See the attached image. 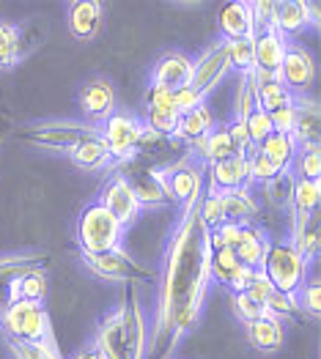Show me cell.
<instances>
[{
	"instance_id": "1",
	"label": "cell",
	"mask_w": 321,
	"mask_h": 359,
	"mask_svg": "<svg viewBox=\"0 0 321 359\" xmlns=\"http://www.w3.org/2000/svg\"><path fill=\"white\" fill-rule=\"evenodd\" d=\"M209 233L211 231L198 217V203L184 206L162 261L157 313L146 346V359H168L201 318L206 294L211 285Z\"/></svg>"
},
{
	"instance_id": "2",
	"label": "cell",
	"mask_w": 321,
	"mask_h": 359,
	"mask_svg": "<svg viewBox=\"0 0 321 359\" xmlns=\"http://www.w3.org/2000/svg\"><path fill=\"white\" fill-rule=\"evenodd\" d=\"M121 239H124V225L102 203H91L80 211L77 244L83 255H102V252L121 250Z\"/></svg>"
},
{
	"instance_id": "3",
	"label": "cell",
	"mask_w": 321,
	"mask_h": 359,
	"mask_svg": "<svg viewBox=\"0 0 321 359\" xmlns=\"http://www.w3.org/2000/svg\"><path fill=\"white\" fill-rule=\"evenodd\" d=\"M261 269L269 277L275 291L291 294V297L299 294V288L305 285V277H308V264L291 247V241H275L266 252Z\"/></svg>"
},
{
	"instance_id": "4",
	"label": "cell",
	"mask_w": 321,
	"mask_h": 359,
	"mask_svg": "<svg viewBox=\"0 0 321 359\" xmlns=\"http://www.w3.org/2000/svg\"><path fill=\"white\" fill-rule=\"evenodd\" d=\"M0 330L8 340H53L50 318L41 302H11L0 316Z\"/></svg>"
},
{
	"instance_id": "5",
	"label": "cell",
	"mask_w": 321,
	"mask_h": 359,
	"mask_svg": "<svg viewBox=\"0 0 321 359\" xmlns=\"http://www.w3.org/2000/svg\"><path fill=\"white\" fill-rule=\"evenodd\" d=\"M146 126L129 113H113L99 126V140L110 154V162H126L132 154H138Z\"/></svg>"
},
{
	"instance_id": "6",
	"label": "cell",
	"mask_w": 321,
	"mask_h": 359,
	"mask_svg": "<svg viewBox=\"0 0 321 359\" xmlns=\"http://www.w3.org/2000/svg\"><path fill=\"white\" fill-rule=\"evenodd\" d=\"M99 126L83 123V121H47V123H36L22 132V137L30 140L33 146L53 151H69L74 149L80 140H86L91 135H96Z\"/></svg>"
},
{
	"instance_id": "7",
	"label": "cell",
	"mask_w": 321,
	"mask_h": 359,
	"mask_svg": "<svg viewBox=\"0 0 321 359\" xmlns=\"http://www.w3.org/2000/svg\"><path fill=\"white\" fill-rule=\"evenodd\" d=\"M162 189L168 195V201L184 206H192L201 201L204 195V165L198 162H178L168 170H159Z\"/></svg>"
},
{
	"instance_id": "8",
	"label": "cell",
	"mask_w": 321,
	"mask_h": 359,
	"mask_svg": "<svg viewBox=\"0 0 321 359\" xmlns=\"http://www.w3.org/2000/svg\"><path fill=\"white\" fill-rule=\"evenodd\" d=\"M86 266L96 277L113 280V283H154V271L138 264L135 258H129L126 252L113 250V252H102V255H83Z\"/></svg>"
},
{
	"instance_id": "9",
	"label": "cell",
	"mask_w": 321,
	"mask_h": 359,
	"mask_svg": "<svg viewBox=\"0 0 321 359\" xmlns=\"http://www.w3.org/2000/svg\"><path fill=\"white\" fill-rule=\"evenodd\" d=\"M231 72V60H228V41H214L209 50L201 53V58L192 60V74H190V86L198 90L206 99V93L217 88L225 74Z\"/></svg>"
},
{
	"instance_id": "10",
	"label": "cell",
	"mask_w": 321,
	"mask_h": 359,
	"mask_svg": "<svg viewBox=\"0 0 321 359\" xmlns=\"http://www.w3.org/2000/svg\"><path fill=\"white\" fill-rule=\"evenodd\" d=\"M96 203H102L124 228H126L129 222H135V219L140 217V211H143L138 195H135L132 179L124 176V173H113V176L107 179V184L102 187V195H99Z\"/></svg>"
},
{
	"instance_id": "11",
	"label": "cell",
	"mask_w": 321,
	"mask_h": 359,
	"mask_svg": "<svg viewBox=\"0 0 321 359\" xmlns=\"http://www.w3.org/2000/svg\"><path fill=\"white\" fill-rule=\"evenodd\" d=\"M316 77H319V66H316L313 55L299 44H289V53L277 72V80L291 90L294 96H302L313 88Z\"/></svg>"
},
{
	"instance_id": "12",
	"label": "cell",
	"mask_w": 321,
	"mask_h": 359,
	"mask_svg": "<svg viewBox=\"0 0 321 359\" xmlns=\"http://www.w3.org/2000/svg\"><path fill=\"white\" fill-rule=\"evenodd\" d=\"M121 316V327H124V343H126V354L129 359H146L148 346V324L143 316V307L138 304V297H129L118 307Z\"/></svg>"
},
{
	"instance_id": "13",
	"label": "cell",
	"mask_w": 321,
	"mask_h": 359,
	"mask_svg": "<svg viewBox=\"0 0 321 359\" xmlns=\"http://www.w3.org/2000/svg\"><path fill=\"white\" fill-rule=\"evenodd\" d=\"M253 47H256V74L258 77H277L286 53H289V39L280 36L277 30H261L253 36Z\"/></svg>"
},
{
	"instance_id": "14",
	"label": "cell",
	"mask_w": 321,
	"mask_h": 359,
	"mask_svg": "<svg viewBox=\"0 0 321 359\" xmlns=\"http://www.w3.org/2000/svg\"><path fill=\"white\" fill-rule=\"evenodd\" d=\"M80 110L93 123H105L116 113V88L107 77H93L80 90Z\"/></svg>"
},
{
	"instance_id": "15",
	"label": "cell",
	"mask_w": 321,
	"mask_h": 359,
	"mask_svg": "<svg viewBox=\"0 0 321 359\" xmlns=\"http://www.w3.org/2000/svg\"><path fill=\"white\" fill-rule=\"evenodd\" d=\"M305 25H319V6L305 0H283L275 3V30L280 36L299 33Z\"/></svg>"
},
{
	"instance_id": "16",
	"label": "cell",
	"mask_w": 321,
	"mask_h": 359,
	"mask_svg": "<svg viewBox=\"0 0 321 359\" xmlns=\"http://www.w3.org/2000/svg\"><path fill=\"white\" fill-rule=\"evenodd\" d=\"M291 137L299 149H319L321 113L316 99L296 96V123H294Z\"/></svg>"
},
{
	"instance_id": "17",
	"label": "cell",
	"mask_w": 321,
	"mask_h": 359,
	"mask_svg": "<svg viewBox=\"0 0 321 359\" xmlns=\"http://www.w3.org/2000/svg\"><path fill=\"white\" fill-rule=\"evenodd\" d=\"M209 168V181H211V192L223 195V192H231V189H242V187H250L247 179V156L244 154H234L223 162H214V165H206Z\"/></svg>"
},
{
	"instance_id": "18",
	"label": "cell",
	"mask_w": 321,
	"mask_h": 359,
	"mask_svg": "<svg viewBox=\"0 0 321 359\" xmlns=\"http://www.w3.org/2000/svg\"><path fill=\"white\" fill-rule=\"evenodd\" d=\"M190 74H192V58L184 55V53H165L162 58L154 63V72H151V80L154 86H162V88H181V86H190Z\"/></svg>"
},
{
	"instance_id": "19",
	"label": "cell",
	"mask_w": 321,
	"mask_h": 359,
	"mask_svg": "<svg viewBox=\"0 0 321 359\" xmlns=\"http://www.w3.org/2000/svg\"><path fill=\"white\" fill-rule=\"evenodd\" d=\"M291 247L305 258V264L310 266V261H316L321 247V231H319V211L313 214H294L291 222Z\"/></svg>"
},
{
	"instance_id": "20",
	"label": "cell",
	"mask_w": 321,
	"mask_h": 359,
	"mask_svg": "<svg viewBox=\"0 0 321 359\" xmlns=\"http://www.w3.org/2000/svg\"><path fill=\"white\" fill-rule=\"evenodd\" d=\"M269 247H272V241H269L263 228H258V225H244V228H242V236H239V244L234 247V252L242 266H247V269H261Z\"/></svg>"
},
{
	"instance_id": "21",
	"label": "cell",
	"mask_w": 321,
	"mask_h": 359,
	"mask_svg": "<svg viewBox=\"0 0 321 359\" xmlns=\"http://www.w3.org/2000/svg\"><path fill=\"white\" fill-rule=\"evenodd\" d=\"M102 28V3L96 0H77L69 3V30L74 39L88 41Z\"/></svg>"
},
{
	"instance_id": "22",
	"label": "cell",
	"mask_w": 321,
	"mask_h": 359,
	"mask_svg": "<svg viewBox=\"0 0 321 359\" xmlns=\"http://www.w3.org/2000/svg\"><path fill=\"white\" fill-rule=\"evenodd\" d=\"M96 354L102 359H129L126 354V343H124V327H121V316L110 313L99 330H96V343H93Z\"/></svg>"
},
{
	"instance_id": "23",
	"label": "cell",
	"mask_w": 321,
	"mask_h": 359,
	"mask_svg": "<svg viewBox=\"0 0 321 359\" xmlns=\"http://www.w3.org/2000/svg\"><path fill=\"white\" fill-rule=\"evenodd\" d=\"M223 211H225V219L236 222V225H256V217H258V201L256 195L250 192V187H242V189H231V192H223Z\"/></svg>"
},
{
	"instance_id": "24",
	"label": "cell",
	"mask_w": 321,
	"mask_h": 359,
	"mask_svg": "<svg viewBox=\"0 0 321 359\" xmlns=\"http://www.w3.org/2000/svg\"><path fill=\"white\" fill-rule=\"evenodd\" d=\"M220 33L223 41H234V39H253V17H250V3H228L220 11Z\"/></svg>"
},
{
	"instance_id": "25",
	"label": "cell",
	"mask_w": 321,
	"mask_h": 359,
	"mask_svg": "<svg viewBox=\"0 0 321 359\" xmlns=\"http://www.w3.org/2000/svg\"><path fill=\"white\" fill-rule=\"evenodd\" d=\"M247 340L253 343V348H258L263 354H272V351H277V348L283 346V340H286V327H283V321L263 316L258 321L247 324Z\"/></svg>"
},
{
	"instance_id": "26",
	"label": "cell",
	"mask_w": 321,
	"mask_h": 359,
	"mask_svg": "<svg viewBox=\"0 0 321 359\" xmlns=\"http://www.w3.org/2000/svg\"><path fill=\"white\" fill-rule=\"evenodd\" d=\"M211 129H214V116H211V110H209L206 104H198L195 110H190V113L178 116L173 137L187 140L190 146H195L198 140H204Z\"/></svg>"
},
{
	"instance_id": "27",
	"label": "cell",
	"mask_w": 321,
	"mask_h": 359,
	"mask_svg": "<svg viewBox=\"0 0 321 359\" xmlns=\"http://www.w3.org/2000/svg\"><path fill=\"white\" fill-rule=\"evenodd\" d=\"M6 291H8L11 302H44V297H47V271L41 266L22 271Z\"/></svg>"
},
{
	"instance_id": "28",
	"label": "cell",
	"mask_w": 321,
	"mask_h": 359,
	"mask_svg": "<svg viewBox=\"0 0 321 359\" xmlns=\"http://www.w3.org/2000/svg\"><path fill=\"white\" fill-rule=\"evenodd\" d=\"M69 156L83 170H105L110 165V154L105 149V143L99 140V132L86 137V140H80L74 149L69 151Z\"/></svg>"
},
{
	"instance_id": "29",
	"label": "cell",
	"mask_w": 321,
	"mask_h": 359,
	"mask_svg": "<svg viewBox=\"0 0 321 359\" xmlns=\"http://www.w3.org/2000/svg\"><path fill=\"white\" fill-rule=\"evenodd\" d=\"M192 149L198 151V156L204 159L206 165L223 162V159H228V156H234V154H236L234 140H231V135H228V129H225V126L211 129L204 140H198Z\"/></svg>"
},
{
	"instance_id": "30",
	"label": "cell",
	"mask_w": 321,
	"mask_h": 359,
	"mask_svg": "<svg viewBox=\"0 0 321 359\" xmlns=\"http://www.w3.org/2000/svg\"><path fill=\"white\" fill-rule=\"evenodd\" d=\"M291 99H296L291 90L286 88L277 77H258L256 74V107L263 113H272L283 104H289Z\"/></svg>"
},
{
	"instance_id": "31",
	"label": "cell",
	"mask_w": 321,
	"mask_h": 359,
	"mask_svg": "<svg viewBox=\"0 0 321 359\" xmlns=\"http://www.w3.org/2000/svg\"><path fill=\"white\" fill-rule=\"evenodd\" d=\"M263 156L277 168V170H289L294 162V156H296V151L299 146L294 143L291 135H280V132H272L266 140H263L261 146H258Z\"/></svg>"
},
{
	"instance_id": "32",
	"label": "cell",
	"mask_w": 321,
	"mask_h": 359,
	"mask_svg": "<svg viewBox=\"0 0 321 359\" xmlns=\"http://www.w3.org/2000/svg\"><path fill=\"white\" fill-rule=\"evenodd\" d=\"M14 359H63L55 340H8Z\"/></svg>"
},
{
	"instance_id": "33",
	"label": "cell",
	"mask_w": 321,
	"mask_h": 359,
	"mask_svg": "<svg viewBox=\"0 0 321 359\" xmlns=\"http://www.w3.org/2000/svg\"><path fill=\"white\" fill-rule=\"evenodd\" d=\"M41 266V255L39 252H25V255H8V258H0V291L8 288L22 271L36 269Z\"/></svg>"
},
{
	"instance_id": "34",
	"label": "cell",
	"mask_w": 321,
	"mask_h": 359,
	"mask_svg": "<svg viewBox=\"0 0 321 359\" xmlns=\"http://www.w3.org/2000/svg\"><path fill=\"white\" fill-rule=\"evenodd\" d=\"M321 201V184L319 181H305L296 179L291 195V211L294 214H313L319 209Z\"/></svg>"
},
{
	"instance_id": "35",
	"label": "cell",
	"mask_w": 321,
	"mask_h": 359,
	"mask_svg": "<svg viewBox=\"0 0 321 359\" xmlns=\"http://www.w3.org/2000/svg\"><path fill=\"white\" fill-rule=\"evenodd\" d=\"M132 187H135V195H138L140 206H165L168 203V195H165L162 181H159V170L146 173L138 181H132Z\"/></svg>"
},
{
	"instance_id": "36",
	"label": "cell",
	"mask_w": 321,
	"mask_h": 359,
	"mask_svg": "<svg viewBox=\"0 0 321 359\" xmlns=\"http://www.w3.org/2000/svg\"><path fill=\"white\" fill-rule=\"evenodd\" d=\"M228 60L239 74H256V47L253 39H234L228 41Z\"/></svg>"
},
{
	"instance_id": "37",
	"label": "cell",
	"mask_w": 321,
	"mask_h": 359,
	"mask_svg": "<svg viewBox=\"0 0 321 359\" xmlns=\"http://www.w3.org/2000/svg\"><path fill=\"white\" fill-rule=\"evenodd\" d=\"M239 258H236L234 250H211V258H209V274L211 280L228 285V280L239 271Z\"/></svg>"
},
{
	"instance_id": "38",
	"label": "cell",
	"mask_w": 321,
	"mask_h": 359,
	"mask_svg": "<svg viewBox=\"0 0 321 359\" xmlns=\"http://www.w3.org/2000/svg\"><path fill=\"white\" fill-rule=\"evenodd\" d=\"M256 110V74H239L234 96V121H244Z\"/></svg>"
},
{
	"instance_id": "39",
	"label": "cell",
	"mask_w": 321,
	"mask_h": 359,
	"mask_svg": "<svg viewBox=\"0 0 321 359\" xmlns=\"http://www.w3.org/2000/svg\"><path fill=\"white\" fill-rule=\"evenodd\" d=\"M294 179H305V181H319L321 176V154L319 149H299L294 156L291 168Z\"/></svg>"
},
{
	"instance_id": "40",
	"label": "cell",
	"mask_w": 321,
	"mask_h": 359,
	"mask_svg": "<svg viewBox=\"0 0 321 359\" xmlns=\"http://www.w3.org/2000/svg\"><path fill=\"white\" fill-rule=\"evenodd\" d=\"M20 60V28L0 22V69H11Z\"/></svg>"
},
{
	"instance_id": "41",
	"label": "cell",
	"mask_w": 321,
	"mask_h": 359,
	"mask_svg": "<svg viewBox=\"0 0 321 359\" xmlns=\"http://www.w3.org/2000/svg\"><path fill=\"white\" fill-rule=\"evenodd\" d=\"M294 184H296V179H294L291 170H280L275 179L269 181V184H263L266 198H269L275 206H289V209H291Z\"/></svg>"
},
{
	"instance_id": "42",
	"label": "cell",
	"mask_w": 321,
	"mask_h": 359,
	"mask_svg": "<svg viewBox=\"0 0 321 359\" xmlns=\"http://www.w3.org/2000/svg\"><path fill=\"white\" fill-rule=\"evenodd\" d=\"M244 156H247V179H250V184H269L280 173L258 149H250Z\"/></svg>"
},
{
	"instance_id": "43",
	"label": "cell",
	"mask_w": 321,
	"mask_h": 359,
	"mask_svg": "<svg viewBox=\"0 0 321 359\" xmlns=\"http://www.w3.org/2000/svg\"><path fill=\"white\" fill-rule=\"evenodd\" d=\"M198 217L209 231H214L217 225L225 222V211H223V198L217 192H209V195H201L198 201Z\"/></svg>"
},
{
	"instance_id": "44",
	"label": "cell",
	"mask_w": 321,
	"mask_h": 359,
	"mask_svg": "<svg viewBox=\"0 0 321 359\" xmlns=\"http://www.w3.org/2000/svg\"><path fill=\"white\" fill-rule=\"evenodd\" d=\"M244 129H247V137H250V146H253V149H258L263 140L275 132V129H272L269 113H263V110H258V107L244 118Z\"/></svg>"
},
{
	"instance_id": "45",
	"label": "cell",
	"mask_w": 321,
	"mask_h": 359,
	"mask_svg": "<svg viewBox=\"0 0 321 359\" xmlns=\"http://www.w3.org/2000/svg\"><path fill=\"white\" fill-rule=\"evenodd\" d=\"M263 310H266V316H269V318H277V321H283V318H291V316H296L302 307H299V299H296V297L275 291V294L266 299Z\"/></svg>"
},
{
	"instance_id": "46",
	"label": "cell",
	"mask_w": 321,
	"mask_h": 359,
	"mask_svg": "<svg viewBox=\"0 0 321 359\" xmlns=\"http://www.w3.org/2000/svg\"><path fill=\"white\" fill-rule=\"evenodd\" d=\"M296 299H299V307L302 310H308L310 316H319L321 313V283L313 277V280H305V285L299 288V294H296Z\"/></svg>"
},
{
	"instance_id": "47",
	"label": "cell",
	"mask_w": 321,
	"mask_h": 359,
	"mask_svg": "<svg viewBox=\"0 0 321 359\" xmlns=\"http://www.w3.org/2000/svg\"><path fill=\"white\" fill-rule=\"evenodd\" d=\"M269 118H272V129H275V132L291 135L294 123H296V99H291L289 104H283V107H277V110H272Z\"/></svg>"
},
{
	"instance_id": "48",
	"label": "cell",
	"mask_w": 321,
	"mask_h": 359,
	"mask_svg": "<svg viewBox=\"0 0 321 359\" xmlns=\"http://www.w3.org/2000/svg\"><path fill=\"white\" fill-rule=\"evenodd\" d=\"M234 313L244 321V324H253V321H258V318L266 316L263 304L253 302L247 294H234Z\"/></svg>"
},
{
	"instance_id": "49",
	"label": "cell",
	"mask_w": 321,
	"mask_h": 359,
	"mask_svg": "<svg viewBox=\"0 0 321 359\" xmlns=\"http://www.w3.org/2000/svg\"><path fill=\"white\" fill-rule=\"evenodd\" d=\"M250 17H253V28H256V33L272 30L275 28V3H269V0L250 3Z\"/></svg>"
},
{
	"instance_id": "50",
	"label": "cell",
	"mask_w": 321,
	"mask_h": 359,
	"mask_svg": "<svg viewBox=\"0 0 321 359\" xmlns=\"http://www.w3.org/2000/svg\"><path fill=\"white\" fill-rule=\"evenodd\" d=\"M173 104L176 110H178V116H184V113L195 110L198 104H204V96L192 88V86H181V88L173 90Z\"/></svg>"
},
{
	"instance_id": "51",
	"label": "cell",
	"mask_w": 321,
	"mask_h": 359,
	"mask_svg": "<svg viewBox=\"0 0 321 359\" xmlns=\"http://www.w3.org/2000/svg\"><path fill=\"white\" fill-rule=\"evenodd\" d=\"M247 297L253 302H258V304H266V299L275 294V288H272V283H269V277L263 274V269L256 271V277H253V283L247 285V291H244Z\"/></svg>"
},
{
	"instance_id": "52",
	"label": "cell",
	"mask_w": 321,
	"mask_h": 359,
	"mask_svg": "<svg viewBox=\"0 0 321 359\" xmlns=\"http://www.w3.org/2000/svg\"><path fill=\"white\" fill-rule=\"evenodd\" d=\"M225 129H228V135H231V140H234L236 154H247V151L253 149V146H250V137H247V129H244V121H231Z\"/></svg>"
},
{
	"instance_id": "53",
	"label": "cell",
	"mask_w": 321,
	"mask_h": 359,
	"mask_svg": "<svg viewBox=\"0 0 321 359\" xmlns=\"http://www.w3.org/2000/svg\"><path fill=\"white\" fill-rule=\"evenodd\" d=\"M256 271H258V269H247V266H239V271H236L234 277L228 280V288H231L234 294H244V291H247V285L253 283Z\"/></svg>"
},
{
	"instance_id": "54",
	"label": "cell",
	"mask_w": 321,
	"mask_h": 359,
	"mask_svg": "<svg viewBox=\"0 0 321 359\" xmlns=\"http://www.w3.org/2000/svg\"><path fill=\"white\" fill-rule=\"evenodd\" d=\"M72 359H102V357H99V354H96V348L91 346V348H83V351H77V354H74Z\"/></svg>"
},
{
	"instance_id": "55",
	"label": "cell",
	"mask_w": 321,
	"mask_h": 359,
	"mask_svg": "<svg viewBox=\"0 0 321 359\" xmlns=\"http://www.w3.org/2000/svg\"><path fill=\"white\" fill-rule=\"evenodd\" d=\"M8 304H11V299H8V291L3 288V291H0V316L8 310Z\"/></svg>"
}]
</instances>
